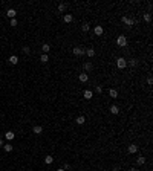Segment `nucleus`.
Returning a JSON list of instances; mask_svg holds the SVG:
<instances>
[{
  "instance_id": "obj_1",
  "label": "nucleus",
  "mask_w": 153,
  "mask_h": 171,
  "mask_svg": "<svg viewBox=\"0 0 153 171\" xmlns=\"http://www.w3.org/2000/svg\"><path fill=\"white\" fill-rule=\"evenodd\" d=\"M116 66H118V69H126L127 67V60L122 58V57H119L116 60Z\"/></svg>"
},
{
  "instance_id": "obj_2",
  "label": "nucleus",
  "mask_w": 153,
  "mask_h": 171,
  "mask_svg": "<svg viewBox=\"0 0 153 171\" xmlns=\"http://www.w3.org/2000/svg\"><path fill=\"white\" fill-rule=\"evenodd\" d=\"M116 44L119 46V47H126V46H127V38L124 35H119L116 38Z\"/></svg>"
},
{
  "instance_id": "obj_3",
  "label": "nucleus",
  "mask_w": 153,
  "mask_h": 171,
  "mask_svg": "<svg viewBox=\"0 0 153 171\" xmlns=\"http://www.w3.org/2000/svg\"><path fill=\"white\" fill-rule=\"evenodd\" d=\"M121 22H122L124 24H127V26H133V24H135V20L126 17V15H124V17H121Z\"/></svg>"
},
{
  "instance_id": "obj_4",
  "label": "nucleus",
  "mask_w": 153,
  "mask_h": 171,
  "mask_svg": "<svg viewBox=\"0 0 153 171\" xmlns=\"http://www.w3.org/2000/svg\"><path fill=\"white\" fill-rule=\"evenodd\" d=\"M72 52H73V55H77V57H81V55H84V49H83V47H80V46H75Z\"/></svg>"
},
{
  "instance_id": "obj_5",
  "label": "nucleus",
  "mask_w": 153,
  "mask_h": 171,
  "mask_svg": "<svg viewBox=\"0 0 153 171\" xmlns=\"http://www.w3.org/2000/svg\"><path fill=\"white\" fill-rule=\"evenodd\" d=\"M93 32H95V35H103V34H104V29H103V26L97 24V26L93 28Z\"/></svg>"
},
{
  "instance_id": "obj_6",
  "label": "nucleus",
  "mask_w": 153,
  "mask_h": 171,
  "mask_svg": "<svg viewBox=\"0 0 153 171\" xmlns=\"http://www.w3.org/2000/svg\"><path fill=\"white\" fill-rule=\"evenodd\" d=\"M78 80H80L81 83H87V81H89V75L86 73V72H83V73L78 75Z\"/></svg>"
},
{
  "instance_id": "obj_7",
  "label": "nucleus",
  "mask_w": 153,
  "mask_h": 171,
  "mask_svg": "<svg viewBox=\"0 0 153 171\" xmlns=\"http://www.w3.org/2000/svg\"><path fill=\"white\" fill-rule=\"evenodd\" d=\"M72 20H73V15L72 14H64V17H63V22L64 23H72Z\"/></svg>"
},
{
  "instance_id": "obj_8",
  "label": "nucleus",
  "mask_w": 153,
  "mask_h": 171,
  "mask_svg": "<svg viewBox=\"0 0 153 171\" xmlns=\"http://www.w3.org/2000/svg\"><path fill=\"white\" fill-rule=\"evenodd\" d=\"M83 96H84V99H92V96H93V92H92V90H84Z\"/></svg>"
},
{
  "instance_id": "obj_9",
  "label": "nucleus",
  "mask_w": 153,
  "mask_h": 171,
  "mask_svg": "<svg viewBox=\"0 0 153 171\" xmlns=\"http://www.w3.org/2000/svg\"><path fill=\"white\" fill-rule=\"evenodd\" d=\"M15 14H17V11H15V9H12V8L6 11V15H8L9 18H15Z\"/></svg>"
},
{
  "instance_id": "obj_10",
  "label": "nucleus",
  "mask_w": 153,
  "mask_h": 171,
  "mask_svg": "<svg viewBox=\"0 0 153 171\" xmlns=\"http://www.w3.org/2000/svg\"><path fill=\"white\" fill-rule=\"evenodd\" d=\"M32 131H34L35 135H41V131H43V127H41V125H34V127H32Z\"/></svg>"
},
{
  "instance_id": "obj_11",
  "label": "nucleus",
  "mask_w": 153,
  "mask_h": 171,
  "mask_svg": "<svg viewBox=\"0 0 153 171\" xmlns=\"http://www.w3.org/2000/svg\"><path fill=\"white\" fill-rule=\"evenodd\" d=\"M8 61H9V64H12V66H15V64L18 63V58L15 57V55H11V57H9V60H8Z\"/></svg>"
},
{
  "instance_id": "obj_12",
  "label": "nucleus",
  "mask_w": 153,
  "mask_h": 171,
  "mask_svg": "<svg viewBox=\"0 0 153 171\" xmlns=\"http://www.w3.org/2000/svg\"><path fill=\"white\" fill-rule=\"evenodd\" d=\"M127 151H129L130 154H133V153H136V151H138V147H136L135 144H132V145H129V148H127Z\"/></svg>"
},
{
  "instance_id": "obj_13",
  "label": "nucleus",
  "mask_w": 153,
  "mask_h": 171,
  "mask_svg": "<svg viewBox=\"0 0 153 171\" xmlns=\"http://www.w3.org/2000/svg\"><path fill=\"white\" fill-rule=\"evenodd\" d=\"M84 53H86L87 57H90V58H92V57H95V49H93V47H89L87 51H84Z\"/></svg>"
},
{
  "instance_id": "obj_14",
  "label": "nucleus",
  "mask_w": 153,
  "mask_h": 171,
  "mask_svg": "<svg viewBox=\"0 0 153 171\" xmlns=\"http://www.w3.org/2000/svg\"><path fill=\"white\" fill-rule=\"evenodd\" d=\"M109 96L110 98H118V90L116 89H110L109 90Z\"/></svg>"
},
{
  "instance_id": "obj_15",
  "label": "nucleus",
  "mask_w": 153,
  "mask_h": 171,
  "mask_svg": "<svg viewBox=\"0 0 153 171\" xmlns=\"http://www.w3.org/2000/svg\"><path fill=\"white\" fill-rule=\"evenodd\" d=\"M83 67H84V70H86V72H90V70L93 69V64L87 61V63H84V66H83Z\"/></svg>"
},
{
  "instance_id": "obj_16",
  "label": "nucleus",
  "mask_w": 153,
  "mask_h": 171,
  "mask_svg": "<svg viewBox=\"0 0 153 171\" xmlns=\"http://www.w3.org/2000/svg\"><path fill=\"white\" fill-rule=\"evenodd\" d=\"M110 113L112 115H119V107L118 106H112L110 107Z\"/></svg>"
},
{
  "instance_id": "obj_17",
  "label": "nucleus",
  "mask_w": 153,
  "mask_h": 171,
  "mask_svg": "<svg viewBox=\"0 0 153 171\" xmlns=\"http://www.w3.org/2000/svg\"><path fill=\"white\" fill-rule=\"evenodd\" d=\"M5 137H6L8 141H12V139L15 137V135H14L12 131H6V133H5Z\"/></svg>"
},
{
  "instance_id": "obj_18",
  "label": "nucleus",
  "mask_w": 153,
  "mask_h": 171,
  "mask_svg": "<svg viewBox=\"0 0 153 171\" xmlns=\"http://www.w3.org/2000/svg\"><path fill=\"white\" fill-rule=\"evenodd\" d=\"M75 122L78 124V125H83V124H84V122H86V118H84V116H78V118H77V121H75Z\"/></svg>"
},
{
  "instance_id": "obj_19",
  "label": "nucleus",
  "mask_w": 153,
  "mask_h": 171,
  "mask_svg": "<svg viewBox=\"0 0 153 171\" xmlns=\"http://www.w3.org/2000/svg\"><path fill=\"white\" fill-rule=\"evenodd\" d=\"M41 51H43V52H44V53H48V52H49V51H51V46H49V44H48V43H44V44H43V46H41Z\"/></svg>"
},
{
  "instance_id": "obj_20",
  "label": "nucleus",
  "mask_w": 153,
  "mask_h": 171,
  "mask_svg": "<svg viewBox=\"0 0 153 171\" xmlns=\"http://www.w3.org/2000/svg\"><path fill=\"white\" fill-rule=\"evenodd\" d=\"M144 22H147V23L152 22V14L150 12H146V14H144Z\"/></svg>"
},
{
  "instance_id": "obj_21",
  "label": "nucleus",
  "mask_w": 153,
  "mask_h": 171,
  "mask_svg": "<svg viewBox=\"0 0 153 171\" xmlns=\"http://www.w3.org/2000/svg\"><path fill=\"white\" fill-rule=\"evenodd\" d=\"M136 164H138V165H144V164H146V157H144V156H139L138 159H136Z\"/></svg>"
},
{
  "instance_id": "obj_22",
  "label": "nucleus",
  "mask_w": 153,
  "mask_h": 171,
  "mask_svg": "<svg viewBox=\"0 0 153 171\" xmlns=\"http://www.w3.org/2000/svg\"><path fill=\"white\" fill-rule=\"evenodd\" d=\"M52 162H54V157H52V156H49V154H48V156H46V157H44V164H48V165H51V164H52Z\"/></svg>"
},
{
  "instance_id": "obj_23",
  "label": "nucleus",
  "mask_w": 153,
  "mask_h": 171,
  "mask_svg": "<svg viewBox=\"0 0 153 171\" xmlns=\"http://www.w3.org/2000/svg\"><path fill=\"white\" fill-rule=\"evenodd\" d=\"M12 148H14V147H12L11 144H6V145H3V150H5L6 153H11V151H12Z\"/></svg>"
},
{
  "instance_id": "obj_24",
  "label": "nucleus",
  "mask_w": 153,
  "mask_h": 171,
  "mask_svg": "<svg viewBox=\"0 0 153 171\" xmlns=\"http://www.w3.org/2000/svg\"><path fill=\"white\" fill-rule=\"evenodd\" d=\"M40 61H41V63H48V61H49V57H48V53H43V55L40 57Z\"/></svg>"
},
{
  "instance_id": "obj_25",
  "label": "nucleus",
  "mask_w": 153,
  "mask_h": 171,
  "mask_svg": "<svg viewBox=\"0 0 153 171\" xmlns=\"http://www.w3.org/2000/svg\"><path fill=\"white\" fill-rule=\"evenodd\" d=\"M66 8H67V5H66V3H60V5H58V12H64Z\"/></svg>"
},
{
  "instance_id": "obj_26",
  "label": "nucleus",
  "mask_w": 153,
  "mask_h": 171,
  "mask_svg": "<svg viewBox=\"0 0 153 171\" xmlns=\"http://www.w3.org/2000/svg\"><path fill=\"white\" fill-rule=\"evenodd\" d=\"M129 63H130L132 67H136V66H138V60H136V58H133V60H130V61H129Z\"/></svg>"
},
{
  "instance_id": "obj_27",
  "label": "nucleus",
  "mask_w": 153,
  "mask_h": 171,
  "mask_svg": "<svg viewBox=\"0 0 153 171\" xmlns=\"http://www.w3.org/2000/svg\"><path fill=\"white\" fill-rule=\"evenodd\" d=\"M81 29H83V32H87L89 29H90V26H89L87 23H84V24H83V26H81Z\"/></svg>"
},
{
  "instance_id": "obj_28",
  "label": "nucleus",
  "mask_w": 153,
  "mask_h": 171,
  "mask_svg": "<svg viewBox=\"0 0 153 171\" xmlns=\"http://www.w3.org/2000/svg\"><path fill=\"white\" fill-rule=\"evenodd\" d=\"M17 24H18V23H17V20H15V18H11V26H12V28H15Z\"/></svg>"
},
{
  "instance_id": "obj_29",
  "label": "nucleus",
  "mask_w": 153,
  "mask_h": 171,
  "mask_svg": "<svg viewBox=\"0 0 153 171\" xmlns=\"http://www.w3.org/2000/svg\"><path fill=\"white\" fill-rule=\"evenodd\" d=\"M95 92H97V93H103V87L101 86H97V87H95Z\"/></svg>"
},
{
  "instance_id": "obj_30",
  "label": "nucleus",
  "mask_w": 153,
  "mask_h": 171,
  "mask_svg": "<svg viewBox=\"0 0 153 171\" xmlns=\"http://www.w3.org/2000/svg\"><path fill=\"white\" fill-rule=\"evenodd\" d=\"M147 84H148V86H152V84H153V78H152V77H148V78H147Z\"/></svg>"
},
{
  "instance_id": "obj_31",
  "label": "nucleus",
  "mask_w": 153,
  "mask_h": 171,
  "mask_svg": "<svg viewBox=\"0 0 153 171\" xmlns=\"http://www.w3.org/2000/svg\"><path fill=\"white\" fill-rule=\"evenodd\" d=\"M23 52H24V53H29V52H31V49L28 47V46H24V47H23Z\"/></svg>"
},
{
  "instance_id": "obj_32",
  "label": "nucleus",
  "mask_w": 153,
  "mask_h": 171,
  "mask_svg": "<svg viewBox=\"0 0 153 171\" xmlns=\"http://www.w3.org/2000/svg\"><path fill=\"white\" fill-rule=\"evenodd\" d=\"M112 171H119V168H118V166H113V168H112Z\"/></svg>"
},
{
  "instance_id": "obj_33",
  "label": "nucleus",
  "mask_w": 153,
  "mask_h": 171,
  "mask_svg": "<svg viewBox=\"0 0 153 171\" xmlns=\"http://www.w3.org/2000/svg\"><path fill=\"white\" fill-rule=\"evenodd\" d=\"M0 147H3V139H0Z\"/></svg>"
},
{
  "instance_id": "obj_34",
  "label": "nucleus",
  "mask_w": 153,
  "mask_h": 171,
  "mask_svg": "<svg viewBox=\"0 0 153 171\" xmlns=\"http://www.w3.org/2000/svg\"><path fill=\"white\" fill-rule=\"evenodd\" d=\"M129 171H138V170H136V168H130Z\"/></svg>"
},
{
  "instance_id": "obj_35",
  "label": "nucleus",
  "mask_w": 153,
  "mask_h": 171,
  "mask_svg": "<svg viewBox=\"0 0 153 171\" xmlns=\"http://www.w3.org/2000/svg\"><path fill=\"white\" fill-rule=\"evenodd\" d=\"M57 171H66V170H63V168H60V170H57Z\"/></svg>"
}]
</instances>
